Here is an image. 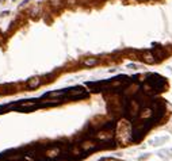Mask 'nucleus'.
<instances>
[{"label": "nucleus", "instance_id": "f257e3e1", "mask_svg": "<svg viewBox=\"0 0 172 161\" xmlns=\"http://www.w3.org/2000/svg\"><path fill=\"white\" fill-rule=\"evenodd\" d=\"M142 60L146 62V64H153V62L156 61V58H154V54H153V53H149V52L144 53Z\"/></svg>", "mask_w": 172, "mask_h": 161}, {"label": "nucleus", "instance_id": "20e7f679", "mask_svg": "<svg viewBox=\"0 0 172 161\" xmlns=\"http://www.w3.org/2000/svg\"><path fill=\"white\" fill-rule=\"evenodd\" d=\"M154 57H161V56H164V52L163 50H160V49H157V50H154Z\"/></svg>", "mask_w": 172, "mask_h": 161}, {"label": "nucleus", "instance_id": "f03ea898", "mask_svg": "<svg viewBox=\"0 0 172 161\" xmlns=\"http://www.w3.org/2000/svg\"><path fill=\"white\" fill-rule=\"evenodd\" d=\"M39 84H41V79L35 77V79H31V80L27 83V87H29V88H35V87H38Z\"/></svg>", "mask_w": 172, "mask_h": 161}, {"label": "nucleus", "instance_id": "7ed1b4c3", "mask_svg": "<svg viewBox=\"0 0 172 161\" xmlns=\"http://www.w3.org/2000/svg\"><path fill=\"white\" fill-rule=\"evenodd\" d=\"M98 62H99V60H98V58H87V60H84V65L94 66V65H96Z\"/></svg>", "mask_w": 172, "mask_h": 161}]
</instances>
